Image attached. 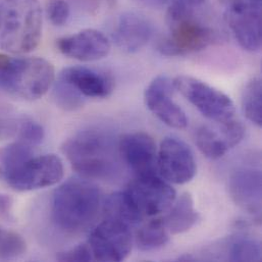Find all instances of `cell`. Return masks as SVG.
Returning <instances> with one entry per match:
<instances>
[{
    "instance_id": "cell-7",
    "label": "cell",
    "mask_w": 262,
    "mask_h": 262,
    "mask_svg": "<svg viewBox=\"0 0 262 262\" xmlns=\"http://www.w3.org/2000/svg\"><path fill=\"white\" fill-rule=\"evenodd\" d=\"M62 160L55 154L32 156L16 169L4 174L16 191H33L53 186L63 178Z\"/></svg>"
},
{
    "instance_id": "cell-11",
    "label": "cell",
    "mask_w": 262,
    "mask_h": 262,
    "mask_svg": "<svg viewBox=\"0 0 262 262\" xmlns=\"http://www.w3.org/2000/svg\"><path fill=\"white\" fill-rule=\"evenodd\" d=\"M197 165L191 148L181 139L166 137L157 152V171L167 182L182 185L196 174Z\"/></svg>"
},
{
    "instance_id": "cell-6",
    "label": "cell",
    "mask_w": 262,
    "mask_h": 262,
    "mask_svg": "<svg viewBox=\"0 0 262 262\" xmlns=\"http://www.w3.org/2000/svg\"><path fill=\"white\" fill-rule=\"evenodd\" d=\"M172 82L174 89L206 119L220 125L235 119V104L230 96L221 90L190 76H178Z\"/></svg>"
},
{
    "instance_id": "cell-13",
    "label": "cell",
    "mask_w": 262,
    "mask_h": 262,
    "mask_svg": "<svg viewBox=\"0 0 262 262\" xmlns=\"http://www.w3.org/2000/svg\"><path fill=\"white\" fill-rule=\"evenodd\" d=\"M120 155L137 177L157 174V149L153 138L144 132L126 134L119 142Z\"/></svg>"
},
{
    "instance_id": "cell-31",
    "label": "cell",
    "mask_w": 262,
    "mask_h": 262,
    "mask_svg": "<svg viewBox=\"0 0 262 262\" xmlns=\"http://www.w3.org/2000/svg\"><path fill=\"white\" fill-rule=\"evenodd\" d=\"M137 1L149 7H162L165 5L168 6L172 3H183L196 8H199L205 2V0H137Z\"/></svg>"
},
{
    "instance_id": "cell-10",
    "label": "cell",
    "mask_w": 262,
    "mask_h": 262,
    "mask_svg": "<svg viewBox=\"0 0 262 262\" xmlns=\"http://www.w3.org/2000/svg\"><path fill=\"white\" fill-rule=\"evenodd\" d=\"M133 238L130 226L105 217L91 233L89 247L94 260L123 261L131 253Z\"/></svg>"
},
{
    "instance_id": "cell-15",
    "label": "cell",
    "mask_w": 262,
    "mask_h": 262,
    "mask_svg": "<svg viewBox=\"0 0 262 262\" xmlns=\"http://www.w3.org/2000/svg\"><path fill=\"white\" fill-rule=\"evenodd\" d=\"M229 191L234 202L247 213L261 214V171L255 167H241L229 180Z\"/></svg>"
},
{
    "instance_id": "cell-20",
    "label": "cell",
    "mask_w": 262,
    "mask_h": 262,
    "mask_svg": "<svg viewBox=\"0 0 262 262\" xmlns=\"http://www.w3.org/2000/svg\"><path fill=\"white\" fill-rule=\"evenodd\" d=\"M103 210L105 217L121 221L130 227L138 225L144 220L132 204L125 191L110 195L103 204Z\"/></svg>"
},
{
    "instance_id": "cell-16",
    "label": "cell",
    "mask_w": 262,
    "mask_h": 262,
    "mask_svg": "<svg viewBox=\"0 0 262 262\" xmlns=\"http://www.w3.org/2000/svg\"><path fill=\"white\" fill-rule=\"evenodd\" d=\"M59 79L71 84L85 98H106L115 90V81L111 75L87 67L63 69Z\"/></svg>"
},
{
    "instance_id": "cell-18",
    "label": "cell",
    "mask_w": 262,
    "mask_h": 262,
    "mask_svg": "<svg viewBox=\"0 0 262 262\" xmlns=\"http://www.w3.org/2000/svg\"><path fill=\"white\" fill-rule=\"evenodd\" d=\"M168 214L162 219L170 235H180L190 231L199 221V213L195 208L190 193H183L168 209Z\"/></svg>"
},
{
    "instance_id": "cell-32",
    "label": "cell",
    "mask_w": 262,
    "mask_h": 262,
    "mask_svg": "<svg viewBox=\"0 0 262 262\" xmlns=\"http://www.w3.org/2000/svg\"><path fill=\"white\" fill-rule=\"evenodd\" d=\"M12 207V199L6 195L0 193V216L7 215Z\"/></svg>"
},
{
    "instance_id": "cell-5",
    "label": "cell",
    "mask_w": 262,
    "mask_h": 262,
    "mask_svg": "<svg viewBox=\"0 0 262 262\" xmlns=\"http://www.w3.org/2000/svg\"><path fill=\"white\" fill-rule=\"evenodd\" d=\"M198 8L173 3L167 6L166 24L169 34L158 44L165 56H183L201 51L217 40L216 32L196 16Z\"/></svg>"
},
{
    "instance_id": "cell-12",
    "label": "cell",
    "mask_w": 262,
    "mask_h": 262,
    "mask_svg": "<svg viewBox=\"0 0 262 262\" xmlns=\"http://www.w3.org/2000/svg\"><path fill=\"white\" fill-rule=\"evenodd\" d=\"M174 90L172 80L160 75L146 88L144 100L147 108L159 121L170 128L181 130L188 126V119L185 112L172 99Z\"/></svg>"
},
{
    "instance_id": "cell-21",
    "label": "cell",
    "mask_w": 262,
    "mask_h": 262,
    "mask_svg": "<svg viewBox=\"0 0 262 262\" xmlns=\"http://www.w3.org/2000/svg\"><path fill=\"white\" fill-rule=\"evenodd\" d=\"M169 233L162 219H155L144 225L137 233L136 245L143 252L159 249L169 241Z\"/></svg>"
},
{
    "instance_id": "cell-27",
    "label": "cell",
    "mask_w": 262,
    "mask_h": 262,
    "mask_svg": "<svg viewBox=\"0 0 262 262\" xmlns=\"http://www.w3.org/2000/svg\"><path fill=\"white\" fill-rule=\"evenodd\" d=\"M16 135L18 141L34 148L42 143L45 132L39 123L32 120H24L19 121Z\"/></svg>"
},
{
    "instance_id": "cell-22",
    "label": "cell",
    "mask_w": 262,
    "mask_h": 262,
    "mask_svg": "<svg viewBox=\"0 0 262 262\" xmlns=\"http://www.w3.org/2000/svg\"><path fill=\"white\" fill-rule=\"evenodd\" d=\"M242 110L245 117L257 127L262 126L261 79L255 77L245 86L242 93Z\"/></svg>"
},
{
    "instance_id": "cell-1",
    "label": "cell",
    "mask_w": 262,
    "mask_h": 262,
    "mask_svg": "<svg viewBox=\"0 0 262 262\" xmlns=\"http://www.w3.org/2000/svg\"><path fill=\"white\" fill-rule=\"evenodd\" d=\"M119 142L111 132L92 128L69 138L62 151L73 168L84 178L111 180L120 170Z\"/></svg>"
},
{
    "instance_id": "cell-23",
    "label": "cell",
    "mask_w": 262,
    "mask_h": 262,
    "mask_svg": "<svg viewBox=\"0 0 262 262\" xmlns=\"http://www.w3.org/2000/svg\"><path fill=\"white\" fill-rule=\"evenodd\" d=\"M52 99L57 107L66 112L78 111L85 103V97L71 84L59 78L52 85Z\"/></svg>"
},
{
    "instance_id": "cell-24",
    "label": "cell",
    "mask_w": 262,
    "mask_h": 262,
    "mask_svg": "<svg viewBox=\"0 0 262 262\" xmlns=\"http://www.w3.org/2000/svg\"><path fill=\"white\" fill-rule=\"evenodd\" d=\"M33 156V147L17 141L0 149V163L4 174L16 169Z\"/></svg>"
},
{
    "instance_id": "cell-4",
    "label": "cell",
    "mask_w": 262,
    "mask_h": 262,
    "mask_svg": "<svg viewBox=\"0 0 262 262\" xmlns=\"http://www.w3.org/2000/svg\"><path fill=\"white\" fill-rule=\"evenodd\" d=\"M55 79L53 64L41 57L0 54V90L27 101L43 97Z\"/></svg>"
},
{
    "instance_id": "cell-28",
    "label": "cell",
    "mask_w": 262,
    "mask_h": 262,
    "mask_svg": "<svg viewBox=\"0 0 262 262\" xmlns=\"http://www.w3.org/2000/svg\"><path fill=\"white\" fill-rule=\"evenodd\" d=\"M46 11L50 21L57 27L64 26L71 17V6L67 0H49Z\"/></svg>"
},
{
    "instance_id": "cell-26",
    "label": "cell",
    "mask_w": 262,
    "mask_h": 262,
    "mask_svg": "<svg viewBox=\"0 0 262 262\" xmlns=\"http://www.w3.org/2000/svg\"><path fill=\"white\" fill-rule=\"evenodd\" d=\"M231 261H260L261 245L254 239H238L230 249Z\"/></svg>"
},
{
    "instance_id": "cell-33",
    "label": "cell",
    "mask_w": 262,
    "mask_h": 262,
    "mask_svg": "<svg viewBox=\"0 0 262 262\" xmlns=\"http://www.w3.org/2000/svg\"><path fill=\"white\" fill-rule=\"evenodd\" d=\"M1 173H2V170H1V168H0V176H1Z\"/></svg>"
},
{
    "instance_id": "cell-29",
    "label": "cell",
    "mask_w": 262,
    "mask_h": 262,
    "mask_svg": "<svg viewBox=\"0 0 262 262\" xmlns=\"http://www.w3.org/2000/svg\"><path fill=\"white\" fill-rule=\"evenodd\" d=\"M59 261H91L93 259L89 245L81 244L63 252H59L56 256Z\"/></svg>"
},
{
    "instance_id": "cell-19",
    "label": "cell",
    "mask_w": 262,
    "mask_h": 262,
    "mask_svg": "<svg viewBox=\"0 0 262 262\" xmlns=\"http://www.w3.org/2000/svg\"><path fill=\"white\" fill-rule=\"evenodd\" d=\"M195 140L202 154L212 160L222 158L232 148L222 126L217 130L208 126L200 127L196 132Z\"/></svg>"
},
{
    "instance_id": "cell-25",
    "label": "cell",
    "mask_w": 262,
    "mask_h": 262,
    "mask_svg": "<svg viewBox=\"0 0 262 262\" xmlns=\"http://www.w3.org/2000/svg\"><path fill=\"white\" fill-rule=\"evenodd\" d=\"M26 250L27 243L19 234L0 227V260L18 258Z\"/></svg>"
},
{
    "instance_id": "cell-30",
    "label": "cell",
    "mask_w": 262,
    "mask_h": 262,
    "mask_svg": "<svg viewBox=\"0 0 262 262\" xmlns=\"http://www.w3.org/2000/svg\"><path fill=\"white\" fill-rule=\"evenodd\" d=\"M19 121L15 120L10 113L0 105V140L7 139L16 134Z\"/></svg>"
},
{
    "instance_id": "cell-14",
    "label": "cell",
    "mask_w": 262,
    "mask_h": 262,
    "mask_svg": "<svg viewBox=\"0 0 262 262\" xmlns=\"http://www.w3.org/2000/svg\"><path fill=\"white\" fill-rule=\"evenodd\" d=\"M56 45L63 55L80 61L102 59L110 54L112 49L108 38L95 29H86L59 38Z\"/></svg>"
},
{
    "instance_id": "cell-3",
    "label": "cell",
    "mask_w": 262,
    "mask_h": 262,
    "mask_svg": "<svg viewBox=\"0 0 262 262\" xmlns=\"http://www.w3.org/2000/svg\"><path fill=\"white\" fill-rule=\"evenodd\" d=\"M42 8L39 0H3L0 3V48L29 53L40 43Z\"/></svg>"
},
{
    "instance_id": "cell-8",
    "label": "cell",
    "mask_w": 262,
    "mask_h": 262,
    "mask_svg": "<svg viewBox=\"0 0 262 262\" xmlns=\"http://www.w3.org/2000/svg\"><path fill=\"white\" fill-rule=\"evenodd\" d=\"M262 0H229L225 18L239 45L259 51L262 43Z\"/></svg>"
},
{
    "instance_id": "cell-9",
    "label": "cell",
    "mask_w": 262,
    "mask_h": 262,
    "mask_svg": "<svg viewBox=\"0 0 262 262\" xmlns=\"http://www.w3.org/2000/svg\"><path fill=\"white\" fill-rule=\"evenodd\" d=\"M125 192L143 219L167 211L177 196L174 189L157 174L137 177Z\"/></svg>"
},
{
    "instance_id": "cell-2",
    "label": "cell",
    "mask_w": 262,
    "mask_h": 262,
    "mask_svg": "<svg viewBox=\"0 0 262 262\" xmlns=\"http://www.w3.org/2000/svg\"><path fill=\"white\" fill-rule=\"evenodd\" d=\"M102 207L99 188L86 179H70L60 185L51 199V217L58 230L80 234L96 221Z\"/></svg>"
},
{
    "instance_id": "cell-17",
    "label": "cell",
    "mask_w": 262,
    "mask_h": 262,
    "mask_svg": "<svg viewBox=\"0 0 262 262\" xmlns=\"http://www.w3.org/2000/svg\"><path fill=\"white\" fill-rule=\"evenodd\" d=\"M153 35L150 20L137 11H127L121 14L114 31L117 45L129 53L141 50L147 45Z\"/></svg>"
}]
</instances>
